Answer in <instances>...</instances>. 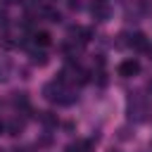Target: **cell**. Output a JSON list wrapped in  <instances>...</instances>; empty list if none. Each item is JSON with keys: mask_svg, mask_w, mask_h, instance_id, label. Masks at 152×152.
I'll list each match as a JSON object with an SVG mask.
<instances>
[{"mask_svg": "<svg viewBox=\"0 0 152 152\" xmlns=\"http://www.w3.org/2000/svg\"><path fill=\"white\" fill-rule=\"evenodd\" d=\"M119 71H121L124 76H128V74H135V71H138V62H124V64L119 66Z\"/></svg>", "mask_w": 152, "mask_h": 152, "instance_id": "6da1fadb", "label": "cell"}, {"mask_svg": "<svg viewBox=\"0 0 152 152\" xmlns=\"http://www.w3.org/2000/svg\"><path fill=\"white\" fill-rule=\"evenodd\" d=\"M36 40H38L40 45H48V43H50V36H48L45 31H40V33H36Z\"/></svg>", "mask_w": 152, "mask_h": 152, "instance_id": "7a4b0ae2", "label": "cell"}]
</instances>
